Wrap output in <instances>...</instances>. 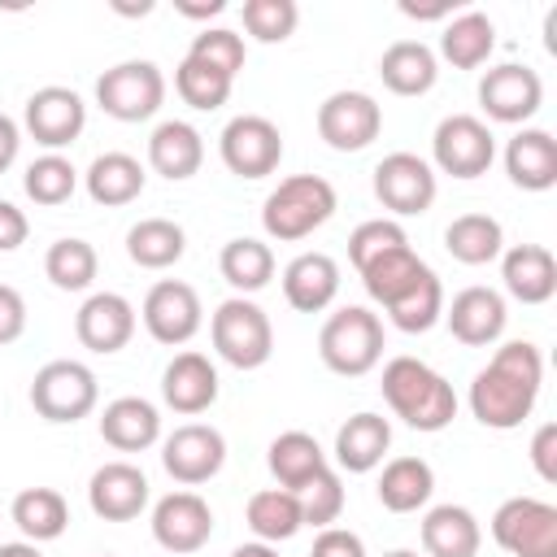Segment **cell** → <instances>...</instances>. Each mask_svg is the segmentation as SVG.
I'll use <instances>...</instances> for the list:
<instances>
[{
    "label": "cell",
    "mask_w": 557,
    "mask_h": 557,
    "mask_svg": "<svg viewBox=\"0 0 557 557\" xmlns=\"http://www.w3.org/2000/svg\"><path fill=\"white\" fill-rule=\"evenodd\" d=\"M544 383V357L531 339H509L470 383V413L492 431H513L531 418Z\"/></svg>",
    "instance_id": "1"
},
{
    "label": "cell",
    "mask_w": 557,
    "mask_h": 557,
    "mask_svg": "<svg viewBox=\"0 0 557 557\" xmlns=\"http://www.w3.org/2000/svg\"><path fill=\"white\" fill-rule=\"evenodd\" d=\"M383 400H387V409L405 422V426H413V431H444L453 418H457V392H453V383L440 374V370H431L426 361H418V357H392L387 366H383Z\"/></svg>",
    "instance_id": "2"
},
{
    "label": "cell",
    "mask_w": 557,
    "mask_h": 557,
    "mask_svg": "<svg viewBox=\"0 0 557 557\" xmlns=\"http://www.w3.org/2000/svg\"><path fill=\"white\" fill-rule=\"evenodd\" d=\"M331 213H335V187L322 174H292L265 196L261 226L270 239L296 244V239L313 235L322 222H331Z\"/></svg>",
    "instance_id": "3"
},
{
    "label": "cell",
    "mask_w": 557,
    "mask_h": 557,
    "mask_svg": "<svg viewBox=\"0 0 557 557\" xmlns=\"http://www.w3.org/2000/svg\"><path fill=\"white\" fill-rule=\"evenodd\" d=\"M318 357L344 379H361L383 361V322L366 305L335 309L318 331Z\"/></svg>",
    "instance_id": "4"
},
{
    "label": "cell",
    "mask_w": 557,
    "mask_h": 557,
    "mask_svg": "<svg viewBox=\"0 0 557 557\" xmlns=\"http://www.w3.org/2000/svg\"><path fill=\"white\" fill-rule=\"evenodd\" d=\"M209 339L218 348V357L235 370H257L270 361L274 352V326L265 318V309L248 296H231L213 309L209 318Z\"/></svg>",
    "instance_id": "5"
},
{
    "label": "cell",
    "mask_w": 557,
    "mask_h": 557,
    "mask_svg": "<svg viewBox=\"0 0 557 557\" xmlns=\"http://www.w3.org/2000/svg\"><path fill=\"white\" fill-rule=\"evenodd\" d=\"M96 400H100V383L91 366L70 361V357L39 366L30 379V405L44 422H78L96 409Z\"/></svg>",
    "instance_id": "6"
},
{
    "label": "cell",
    "mask_w": 557,
    "mask_h": 557,
    "mask_svg": "<svg viewBox=\"0 0 557 557\" xmlns=\"http://www.w3.org/2000/svg\"><path fill=\"white\" fill-rule=\"evenodd\" d=\"M492 540L509 557H557V505L540 496H509L492 513Z\"/></svg>",
    "instance_id": "7"
},
{
    "label": "cell",
    "mask_w": 557,
    "mask_h": 557,
    "mask_svg": "<svg viewBox=\"0 0 557 557\" xmlns=\"http://www.w3.org/2000/svg\"><path fill=\"white\" fill-rule=\"evenodd\" d=\"M165 100V74L152 61H117L96 78V104L117 122H148Z\"/></svg>",
    "instance_id": "8"
},
{
    "label": "cell",
    "mask_w": 557,
    "mask_h": 557,
    "mask_svg": "<svg viewBox=\"0 0 557 557\" xmlns=\"http://www.w3.org/2000/svg\"><path fill=\"white\" fill-rule=\"evenodd\" d=\"M218 152H222V165L239 178H265L278 170L283 161V135L270 117L261 113H239L222 126L218 135Z\"/></svg>",
    "instance_id": "9"
},
{
    "label": "cell",
    "mask_w": 557,
    "mask_h": 557,
    "mask_svg": "<svg viewBox=\"0 0 557 557\" xmlns=\"http://www.w3.org/2000/svg\"><path fill=\"white\" fill-rule=\"evenodd\" d=\"M431 157L453 178H479L496 161V139L474 113H448L431 135Z\"/></svg>",
    "instance_id": "10"
},
{
    "label": "cell",
    "mask_w": 557,
    "mask_h": 557,
    "mask_svg": "<svg viewBox=\"0 0 557 557\" xmlns=\"http://www.w3.org/2000/svg\"><path fill=\"white\" fill-rule=\"evenodd\" d=\"M383 131V109L366 91H331L318 104V135L335 152H361L379 139Z\"/></svg>",
    "instance_id": "11"
},
{
    "label": "cell",
    "mask_w": 557,
    "mask_h": 557,
    "mask_svg": "<svg viewBox=\"0 0 557 557\" xmlns=\"http://www.w3.org/2000/svg\"><path fill=\"white\" fill-rule=\"evenodd\" d=\"M435 170L431 161H422L418 152H387L374 165V196L383 200V209H392L396 218H413L426 213L435 205Z\"/></svg>",
    "instance_id": "12"
},
{
    "label": "cell",
    "mask_w": 557,
    "mask_h": 557,
    "mask_svg": "<svg viewBox=\"0 0 557 557\" xmlns=\"http://www.w3.org/2000/svg\"><path fill=\"white\" fill-rule=\"evenodd\" d=\"M226 461V440L218 426L209 422H183L165 435L161 444V466L174 483L183 487H196V483H209Z\"/></svg>",
    "instance_id": "13"
},
{
    "label": "cell",
    "mask_w": 557,
    "mask_h": 557,
    "mask_svg": "<svg viewBox=\"0 0 557 557\" xmlns=\"http://www.w3.org/2000/svg\"><path fill=\"white\" fill-rule=\"evenodd\" d=\"M479 104L492 122H505V126H518L527 117L540 113L544 104V83L531 65H518V61H505V65H492L483 78H479Z\"/></svg>",
    "instance_id": "14"
},
{
    "label": "cell",
    "mask_w": 557,
    "mask_h": 557,
    "mask_svg": "<svg viewBox=\"0 0 557 557\" xmlns=\"http://www.w3.org/2000/svg\"><path fill=\"white\" fill-rule=\"evenodd\" d=\"M139 318H144V326H148V335H152L157 344H170V348H174V344H187V339L200 331L205 309H200V296H196L191 283H183V278H161V283L148 287Z\"/></svg>",
    "instance_id": "15"
},
{
    "label": "cell",
    "mask_w": 557,
    "mask_h": 557,
    "mask_svg": "<svg viewBox=\"0 0 557 557\" xmlns=\"http://www.w3.org/2000/svg\"><path fill=\"white\" fill-rule=\"evenodd\" d=\"M213 535V509L196 492H170L152 505V540L165 553H200Z\"/></svg>",
    "instance_id": "16"
},
{
    "label": "cell",
    "mask_w": 557,
    "mask_h": 557,
    "mask_svg": "<svg viewBox=\"0 0 557 557\" xmlns=\"http://www.w3.org/2000/svg\"><path fill=\"white\" fill-rule=\"evenodd\" d=\"M22 122H26V131H30L35 144H44L48 152H57V148H70V144L83 135V126H87V104H83V96L70 91V87H39V91H30V100H26Z\"/></svg>",
    "instance_id": "17"
},
{
    "label": "cell",
    "mask_w": 557,
    "mask_h": 557,
    "mask_svg": "<svg viewBox=\"0 0 557 557\" xmlns=\"http://www.w3.org/2000/svg\"><path fill=\"white\" fill-rule=\"evenodd\" d=\"M74 335L87 352H122L135 335V305L117 292H91L74 313Z\"/></svg>",
    "instance_id": "18"
},
{
    "label": "cell",
    "mask_w": 557,
    "mask_h": 557,
    "mask_svg": "<svg viewBox=\"0 0 557 557\" xmlns=\"http://www.w3.org/2000/svg\"><path fill=\"white\" fill-rule=\"evenodd\" d=\"M87 505L104 522H131L148 505V474L131 461H104L87 483Z\"/></svg>",
    "instance_id": "19"
},
{
    "label": "cell",
    "mask_w": 557,
    "mask_h": 557,
    "mask_svg": "<svg viewBox=\"0 0 557 557\" xmlns=\"http://www.w3.org/2000/svg\"><path fill=\"white\" fill-rule=\"evenodd\" d=\"M444 322L453 331L457 344L466 348H487L500 339L509 313H505V296L492 292V287H466L453 296V305L444 309Z\"/></svg>",
    "instance_id": "20"
},
{
    "label": "cell",
    "mask_w": 557,
    "mask_h": 557,
    "mask_svg": "<svg viewBox=\"0 0 557 557\" xmlns=\"http://www.w3.org/2000/svg\"><path fill=\"white\" fill-rule=\"evenodd\" d=\"M161 396L174 413H205L213 400H218V366L205 357V352H174V361L165 366L161 374Z\"/></svg>",
    "instance_id": "21"
},
{
    "label": "cell",
    "mask_w": 557,
    "mask_h": 557,
    "mask_svg": "<svg viewBox=\"0 0 557 557\" xmlns=\"http://www.w3.org/2000/svg\"><path fill=\"white\" fill-rule=\"evenodd\" d=\"M505 292L522 305H544L557 292V261L544 244H513L500 252Z\"/></svg>",
    "instance_id": "22"
},
{
    "label": "cell",
    "mask_w": 557,
    "mask_h": 557,
    "mask_svg": "<svg viewBox=\"0 0 557 557\" xmlns=\"http://www.w3.org/2000/svg\"><path fill=\"white\" fill-rule=\"evenodd\" d=\"M100 440L117 453H144L161 440V413L144 396H117L100 413Z\"/></svg>",
    "instance_id": "23"
},
{
    "label": "cell",
    "mask_w": 557,
    "mask_h": 557,
    "mask_svg": "<svg viewBox=\"0 0 557 557\" xmlns=\"http://www.w3.org/2000/svg\"><path fill=\"white\" fill-rule=\"evenodd\" d=\"M505 174L522 191H548L557 183V139L540 126H522L505 144Z\"/></svg>",
    "instance_id": "24"
},
{
    "label": "cell",
    "mask_w": 557,
    "mask_h": 557,
    "mask_svg": "<svg viewBox=\"0 0 557 557\" xmlns=\"http://www.w3.org/2000/svg\"><path fill=\"white\" fill-rule=\"evenodd\" d=\"M339 292V265L326 252H300L283 270V296L296 313H322Z\"/></svg>",
    "instance_id": "25"
},
{
    "label": "cell",
    "mask_w": 557,
    "mask_h": 557,
    "mask_svg": "<svg viewBox=\"0 0 557 557\" xmlns=\"http://www.w3.org/2000/svg\"><path fill=\"white\" fill-rule=\"evenodd\" d=\"M200 161H205V139H200V131L191 122L170 117L148 135V165L161 178L183 183V178H191L200 170Z\"/></svg>",
    "instance_id": "26"
},
{
    "label": "cell",
    "mask_w": 557,
    "mask_h": 557,
    "mask_svg": "<svg viewBox=\"0 0 557 557\" xmlns=\"http://www.w3.org/2000/svg\"><path fill=\"white\" fill-rule=\"evenodd\" d=\"M483 527L466 505H435L422 518V553L426 557H479Z\"/></svg>",
    "instance_id": "27"
},
{
    "label": "cell",
    "mask_w": 557,
    "mask_h": 557,
    "mask_svg": "<svg viewBox=\"0 0 557 557\" xmlns=\"http://www.w3.org/2000/svg\"><path fill=\"white\" fill-rule=\"evenodd\" d=\"M392 448V422L383 413H352L339 431H335V461L348 474H366L383 461V453Z\"/></svg>",
    "instance_id": "28"
},
{
    "label": "cell",
    "mask_w": 557,
    "mask_h": 557,
    "mask_svg": "<svg viewBox=\"0 0 557 557\" xmlns=\"http://www.w3.org/2000/svg\"><path fill=\"white\" fill-rule=\"evenodd\" d=\"M379 78L387 91L396 96H426L440 78V61L426 44L418 39H396L383 57H379Z\"/></svg>",
    "instance_id": "29"
},
{
    "label": "cell",
    "mask_w": 557,
    "mask_h": 557,
    "mask_svg": "<svg viewBox=\"0 0 557 557\" xmlns=\"http://www.w3.org/2000/svg\"><path fill=\"white\" fill-rule=\"evenodd\" d=\"M144 178H148V174H144V165H139L131 152H100V157L87 165V174H83L87 196H91L96 205H104V209H117V205L139 200Z\"/></svg>",
    "instance_id": "30"
},
{
    "label": "cell",
    "mask_w": 557,
    "mask_h": 557,
    "mask_svg": "<svg viewBox=\"0 0 557 557\" xmlns=\"http://www.w3.org/2000/svg\"><path fill=\"white\" fill-rule=\"evenodd\" d=\"M265 461H270V474L278 479V487H287V492H300L313 474H322L331 466L326 453H322V444L309 431H283V435H274Z\"/></svg>",
    "instance_id": "31"
},
{
    "label": "cell",
    "mask_w": 557,
    "mask_h": 557,
    "mask_svg": "<svg viewBox=\"0 0 557 557\" xmlns=\"http://www.w3.org/2000/svg\"><path fill=\"white\" fill-rule=\"evenodd\" d=\"M492 48H496V26H492V17L479 13V9L457 13V17L444 26V35H440V57H444L453 70H479V65L492 57Z\"/></svg>",
    "instance_id": "32"
},
{
    "label": "cell",
    "mask_w": 557,
    "mask_h": 557,
    "mask_svg": "<svg viewBox=\"0 0 557 557\" xmlns=\"http://www.w3.org/2000/svg\"><path fill=\"white\" fill-rule=\"evenodd\" d=\"M374 492H379L383 509H392V513H413V509H422V505L431 500V492H435V470H431L422 457H392V461L383 466Z\"/></svg>",
    "instance_id": "33"
},
{
    "label": "cell",
    "mask_w": 557,
    "mask_h": 557,
    "mask_svg": "<svg viewBox=\"0 0 557 557\" xmlns=\"http://www.w3.org/2000/svg\"><path fill=\"white\" fill-rule=\"evenodd\" d=\"M426 270H431V265H426L409 244H400V248H387L383 257H374L370 265H361L357 274H361V283H366L370 300H379V305L387 309V305L400 300Z\"/></svg>",
    "instance_id": "34"
},
{
    "label": "cell",
    "mask_w": 557,
    "mask_h": 557,
    "mask_svg": "<svg viewBox=\"0 0 557 557\" xmlns=\"http://www.w3.org/2000/svg\"><path fill=\"white\" fill-rule=\"evenodd\" d=\"M444 248L461 265H487L505 252V231L492 213H461L444 231Z\"/></svg>",
    "instance_id": "35"
},
{
    "label": "cell",
    "mask_w": 557,
    "mask_h": 557,
    "mask_svg": "<svg viewBox=\"0 0 557 557\" xmlns=\"http://www.w3.org/2000/svg\"><path fill=\"white\" fill-rule=\"evenodd\" d=\"M183 252H187V235L170 218H139L126 231V257L144 270H170L174 261H183Z\"/></svg>",
    "instance_id": "36"
},
{
    "label": "cell",
    "mask_w": 557,
    "mask_h": 557,
    "mask_svg": "<svg viewBox=\"0 0 557 557\" xmlns=\"http://www.w3.org/2000/svg\"><path fill=\"white\" fill-rule=\"evenodd\" d=\"M248 531L261 540V544H278V540H292L305 518H300V496L287 492V487H261L248 496Z\"/></svg>",
    "instance_id": "37"
},
{
    "label": "cell",
    "mask_w": 557,
    "mask_h": 557,
    "mask_svg": "<svg viewBox=\"0 0 557 557\" xmlns=\"http://www.w3.org/2000/svg\"><path fill=\"white\" fill-rule=\"evenodd\" d=\"M13 522L17 531L30 540V544H44V540H57L65 527H70V505L57 487H26L13 496Z\"/></svg>",
    "instance_id": "38"
},
{
    "label": "cell",
    "mask_w": 557,
    "mask_h": 557,
    "mask_svg": "<svg viewBox=\"0 0 557 557\" xmlns=\"http://www.w3.org/2000/svg\"><path fill=\"white\" fill-rule=\"evenodd\" d=\"M218 270H222V278L239 296H252V292H261L274 278V252H270V244H261L252 235H239V239H226L222 244Z\"/></svg>",
    "instance_id": "39"
},
{
    "label": "cell",
    "mask_w": 557,
    "mask_h": 557,
    "mask_svg": "<svg viewBox=\"0 0 557 557\" xmlns=\"http://www.w3.org/2000/svg\"><path fill=\"white\" fill-rule=\"evenodd\" d=\"M96 270H100V257H96V248H91L87 239H78V235H65V239L48 244V252H44V274H48L52 287H61V292H83V287H91Z\"/></svg>",
    "instance_id": "40"
},
{
    "label": "cell",
    "mask_w": 557,
    "mask_h": 557,
    "mask_svg": "<svg viewBox=\"0 0 557 557\" xmlns=\"http://www.w3.org/2000/svg\"><path fill=\"white\" fill-rule=\"evenodd\" d=\"M387 318H392V326L405 331V335L431 331V326L444 318V287H440L435 270H426L400 300H392V305H387Z\"/></svg>",
    "instance_id": "41"
},
{
    "label": "cell",
    "mask_w": 557,
    "mask_h": 557,
    "mask_svg": "<svg viewBox=\"0 0 557 557\" xmlns=\"http://www.w3.org/2000/svg\"><path fill=\"white\" fill-rule=\"evenodd\" d=\"M231 87H235V78H226L222 70H213V65H205L196 57H183L178 70H174V91L183 96V104H191L200 113L222 109L231 100Z\"/></svg>",
    "instance_id": "42"
},
{
    "label": "cell",
    "mask_w": 557,
    "mask_h": 557,
    "mask_svg": "<svg viewBox=\"0 0 557 557\" xmlns=\"http://www.w3.org/2000/svg\"><path fill=\"white\" fill-rule=\"evenodd\" d=\"M22 187H26V196L35 200V205H65L70 196H74V187H78V170L61 157V152H44V157H35L30 165H26V178H22Z\"/></svg>",
    "instance_id": "43"
},
{
    "label": "cell",
    "mask_w": 557,
    "mask_h": 557,
    "mask_svg": "<svg viewBox=\"0 0 557 557\" xmlns=\"http://www.w3.org/2000/svg\"><path fill=\"white\" fill-rule=\"evenodd\" d=\"M239 13H244V30L257 44H283V39H292V30L300 22L296 0H244Z\"/></svg>",
    "instance_id": "44"
},
{
    "label": "cell",
    "mask_w": 557,
    "mask_h": 557,
    "mask_svg": "<svg viewBox=\"0 0 557 557\" xmlns=\"http://www.w3.org/2000/svg\"><path fill=\"white\" fill-rule=\"evenodd\" d=\"M300 518H305V527H335L339 522V513H344V483H339V474L326 466L322 474H313L300 492Z\"/></svg>",
    "instance_id": "45"
},
{
    "label": "cell",
    "mask_w": 557,
    "mask_h": 557,
    "mask_svg": "<svg viewBox=\"0 0 557 557\" xmlns=\"http://www.w3.org/2000/svg\"><path fill=\"white\" fill-rule=\"evenodd\" d=\"M187 57H196V61H205V65L222 70L226 78H235V74L244 70V61H248V48H244V35H239V30L213 26V30H200V35L191 39Z\"/></svg>",
    "instance_id": "46"
},
{
    "label": "cell",
    "mask_w": 557,
    "mask_h": 557,
    "mask_svg": "<svg viewBox=\"0 0 557 557\" xmlns=\"http://www.w3.org/2000/svg\"><path fill=\"white\" fill-rule=\"evenodd\" d=\"M400 244H409V235L396 218H370L348 235V261L361 270V265H370L374 257H383L387 248H400Z\"/></svg>",
    "instance_id": "47"
},
{
    "label": "cell",
    "mask_w": 557,
    "mask_h": 557,
    "mask_svg": "<svg viewBox=\"0 0 557 557\" xmlns=\"http://www.w3.org/2000/svg\"><path fill=\"white\" fill-rule=\"evenodd\" d=\"M309 557H366V544L348 527H322L313 548H309Z\"/></svg>",
    "instance_id": "48"
},
{
    "label": "cell",
    "mask_w": 557,
    "mask_h": 557,
    "mask_svg": "<svg viewBox=\"0 0 557 557\" xmlns=\"http://www.w3.org/2000/svg\"><path fill=\"white\" fill-rule=\"evenodd\" d=\"M22 331H26V300L17 287L0 283V348L22 339Z\"/></svg>",
    "instance_id": "49"
},
{
    "label": "cell",
    "mask_w": 557,
    "mask_h": 557,
    "mask_svg": "<svg viewBox=\"0 0 557 557\" xmlns=\"http://www.w3.org/2000/svg\"><path fill=\"white\" fill-rule=\"evenodd\" d=\"M531 466L544 483H557V422H544L531 435Z\"/></svg>",
    "instance_id": "50"
},
{
    "label": "cell",
    "mask_w": 557,
    "mask_h": 557,
    "mask_svg": "<svg viewBox=\"0 0 557 557\" xmlns=\"http://www.w3.org/2000/svg\"><path fill=\"white\" fill-rule=\"evenodd\" d=\"M26 235H30L26 213H22L13 200H0V252L22 248V244H26Z\"/></svg>",
    "instance_id": "51"
},
{
    "label": "cell",
    "mask_w": 557,
    "mask_h": 557,
    "mask_svg": "<svg viewBox=\"0 0 557 557\" xmlns=\"http://www.w3.org/2000/svg\"><path fill=\"white\" fill-rule=\"evenodd\" d=\"M17 148H22V126L9 113H0V174L17 161Z\"/></svg>",
    "instance_id": "52"
},
{
    "label": "cell",
    "mask_w": 557,
    "mask_h": 557,
    "mask_svg": "<svg viewBox=\"0 0 557 557\" xmlns=\"http://www.w3.org/2000/svg\"><path fill=\"white\" fill-rule=\"evenodd\" d=\"M174 9L183 13V17H218L222 9H226V0H200V4H187V0H174Z\"/></svg>",
    "instance_id": "53"
},
{
    "label": "cell",
    "mask_w": 557,
    "mask_h": 557,
    "mask_svg": "<svg viewBox=\"0 0 557 557\" xmlns=\"http://www.w3.org/2000/svg\"><path fill=\"white\" fill-rule=\"evenodd\" d=\"M400 13H405V17H418V22H431V17H444V13H448V4H426V9H422V4L400 0Z\"/></svg>",
    "instance_id": "54"
},
{
    "label": "cell",
    "mask_w": 557,
    "mask_h": 557,
    "mask_svg": "<svg viewBox=\"0 0 557 557\" xmlns=\"http://www.w3.org/2000/svg\"><path fill=\"white\" fill-rule=\"evenodd\" d=\"M0 557H44V553L30 540H13V544H0Z\"/></svg>",
    "instance_id": "55"
},
{
    "label": "cell",
    "mask_w": 557,
    "mask_h": 557,
    "mask_svg": "<svg viewBox=\"0 0 557 557\" xmlns=\"http://www.w3.org/2000/svg\"><path fill=\"white\" fill-rule=\"evenodd\" d=\"M231 557H278V548H274V544H261V540H252V544H239Z\"/></svg>",
    "instance_id": "56"
},
{
    "label": "cell",
    "mask_w": 557,
    "mask_h": 557,
    "mask_svg": "<svg viewBox=\"0 0 557 557\" xmlns=\"http://www.w3.org/2000/svg\"><path fill=\"white\" fill-rule=\"evenodd\" d=\"M383 557H418L413 548H392V553H383Z\"/></svg>",
    "instance_id": "57"
},
{
    "label": "cell",
    "mask_w": 557,
    "mask_h": 557,
    "mask_svg": "<svg viewBox=\"0 0 557 557\" xmlns=\"http://www.w3.org/2000/svg\"><path fill=\"white\" fill-rule=\"evenodd\" d=\"M100 557H113V553H100Z\"/></svg>",
    "instance_id": "58"
}]
</instances>
